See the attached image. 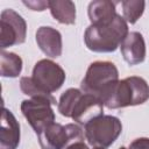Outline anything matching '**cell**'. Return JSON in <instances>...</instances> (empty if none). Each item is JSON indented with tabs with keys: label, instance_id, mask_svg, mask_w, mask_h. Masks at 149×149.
Wrapping results in <instances>:
<instances>
[{
	"label": "cell",
	"instance_id": "obj_1",
	"mask_svg": "<svg viewBox=\"0 0 149 149\" xmlns=\"http://www.w3.org/2000/svg\"><path fill=\"white\" fill-rule=\"evenodd\" d=\"M128 24L126 20L116 16L106 24H90L84 34V41L91 51L113 52L115 51L128 35Z\"/></svg>",
	"mask_w": 149,
	"mask_h": 149
},
{
	"label": "cell",
	"instance_id": "obj_2",
	"mask_svg": "<svg viewBox=\"0 0 149 149\" xmlns=\"http://www.w3.org/2000/svg\"><path fill=\"white\" fill-rule=\"evenodd\" d=\"M119 81V71L112 62L97 61L90 64L86 74L80 83V90L84 93L92 94L104 101L112 93Z\"/></svg>",
	"mask_w": 149,
	"mask_h": 149
},
{
	"label": "cell",
	"instance_id": "obj_3",
	"mask_svg": "<svg viewBox=\"0 0 149 149\" xmlns=\"http://www.w3.org/2000/svg\"><path fill=\"white\" fill-rule=\"evenodd\" d=\"M149 99V85L142 77L130 76L119 80L104 101L107 108L116 109L144 104Z\"/></svg>",
	"mask_w": 149,
	"mask_h": 149
},
{
	"label": "cell",
	"instance_id": "obj_4",
	"mask_svg": "<svg viewBox=\"0 0 149 149\" xmlns=\"http://www.w3.org/2000/svg\"><path fill=\"white\" fill-rule=\"evenodd\" d=\"M122 132L121 121L113 115H100L84 126V135L93 148H107Z\"/></svg>",
	"mask_w": 149,
	"mask_h": 149
},
{
	"label": "cell",
	"instance_id": "obj_5",
	"mask_svg": "<svg viewBox=\"0 0 149 149\" xmlns=\"http://www.w3.org/2000/svg\"><path fill=\"white\" fill-rule=\"evenodd\" d=\"M84 132L76 123H51L41 134H38V142L42 149H65L70 144L84 141Z\"/></svg>",
	"mask_w": 149,
	"mask_h": 149
},
{
	"label": "cell",
	"instance_id": "obj_6",
	"mask_svg": "<svg viewBox=\"0 0 149 149\" xmlns=\"http://www.w3.org/2000/svg\"><path fill=\"white\" fill-rule=\"evenodd\" d=\"M27 23L24 19L12 8L3 9L0 15V47L6 49L8 47L22 44L26 41Z\"/></svg>",
	"mask_w": 149,
	"mask_h": 149
},
{
	"label": "cell",
	"instance_id": "obj_7",
	"mask_svg": "<svg viewBox=\"0 0 149 149\" xmlns=\"http://www.w3.org/2000/svg\"><path fill=\"white\" fill-rule=\"evenodd\" d=\"M51 105L45 99H29L21 102V112L37 135L55 122V113Z\"/></svg>",
	"mask_w": 149,
	"mask_h": 149
},
{
	"label": "cell",
	"instance_id": "obj_8",
	"mask_svg": "<svg viewBox=\"0 0 149 149\" xmlns=\"http://www.w3.org/2000/svg\"><path fill=\"white\" fill-rule=\"evenodd\" d=\"M31 78L36 86L51 94L64 84L65 72L57 63L50 59H41L35 64Z\"/></svg>",
	"mask_w": 149,
	"mask_h": 149
},
{
	"label": "cell",
	"instance_id": "obj_9",
	"mask_svg": "<svg viewBox=\"0 0 149 149\" xmlns=\"http://www.w3.org/2000/svg\"><path fill=\"white\" fill-rule=\"evenodd\" d=\"M102 112H104L102 101L92 94H87L83 92V94L79 97L72 109L71 119H73L77 123L85 126L91 120L100 115H104Z\"/></svg>",
	"mask_w": 149,
	"mask_h": 149
},
{
	"label": "cell",
	"instance_id": "obj_10",
	"mask_svg": "<svg viewBox=\"0 0 149 149\" xmlns=\"http://www.w3.org/2000/svg\"><path fill=\"white\" fill-rule=\"evenodd\" d=\"M121 54L129 65L141 64L146 59V42L141 33L130 31L122 41Z\"/></svg>",
	"mask_w": 149,
	"mask_h": 149
},
{
	"label": "cell",
	"instance_id": "obj_11",
	"mask_svg": "<svg viewBox=\"0 0 149 149\" xmlns=\"http://www.w3.org/2000/svg\"><path fill=\"white\" fill-rule=\"evenodd\" d=\"M20 143V125L13 113L2 108L1 129H0V149H16Z\"/></svg>",
	"mask_w": 149,
	"mask_h": 149
},
{
	"label": "cell",
	"instance_id": "obj_12",
	"mask_svg": "<svg viewBox=\"0 0 149 149\" xmlns=\"http://www.w3.org/2000/svg\"><path fill=\"white\" fill-rule=\"evenodd\" d=\"M36 43L48 57L56 58L62 55L63 44L61 33L48 26H42L36 31Z\"/></svg>",
	"mask_w": 149,
	"mask_h": 149
},
{
	"label": "cell",
	"instance_id": "obj_13",
	"mask_svg": "<svg viewBox=\"0 0 149 149\" xmlns=\"http://www.w3.org/2000/svg\"><path fill=\"white\" fill-rule=\"evenodd\" d=\"M115 2L109 0H95L90 2L87 8L91 24H106L116 16Z\"/></svg>",
	"mask_w": 149,
	"mask_h": 149
},
{
	"label": "cell",
	"instance_id": "obj_14",
	"mask_svg": "<svg viewBox=\"0 0 149 149\" xmlns=\"http://www.w3.org/2000/svg\"><path fill=\"white\" fill-rule=\"evenodd\" d=\"M49 9L54 19L62 24H73L76 22V6L70 0L49 1Z\"/></svg>",
	"mask_w": 149,
	"mask_h": 149
},
{
	"label": "cell",
	"instance_id": "obj_15",
	"mask_svg": "<svg viewBox=\"0 0 149 149\" xmlns=\"http://www.w3.org/2000/svg\"><path fill=\"white\" fill-rule=\"evenodd\" d=\"M22 59L14 52L1 50L0 54V72L2 77L15 78L21 73Z\"/></svg>",
	"mask_w": 149,
	"mask_h": 149
},
{
	"label": "cell",
	"instance_id": "obj_16",
	"mask_svg": "<svg viewBox=\"0 0 149 149\" xmlns=\"http://www.w3.org/2000/svg\"><path fill=\"white\" fill-rule=\"evenodd\" d=\"M20 88L23 94L30 97V99H45L49 100L52 105H56V99L50 93H47L36 86L31 77H22L20 79Z\"/></svg>",
	"mask_w": 149,
	"mask_h": 149
},
{
	"label": "cell",
	"instance_id": "obj_17",
	"mask_svg": "<svg viewBox=\"0 0 149 149\" xmlns=\"http://www.w3.org/2000/svg\"><path fill=\"white\" fill-rule=\"evenodd\" d=\"M81 94H83V92L78 88H68L59 98L58 112L65 118H71L72 109Z\"/></svg>",
	"mask_w": 149,
	"mask_h": 149
},
{
	"label": "cell",
	"instance_id": "obj_18",
	"mask_svg": "<svg viewBox=\"0 0 149 149\" xmlns=\"http://www.w3.org/2000/svg\"><path fill=\"white\" fill-rule=\"evenodd\" d=\"M123 19L128 23H135L143 14L146 2L142 0H126L121 2Z\"/></svg>",
	"mask_w": 149,
	"mask_h": 149
},
{
	"label": "cell",
	"instance_id": "obj_19",
	"mask_svg": "<svg viewBox=\"0 0 149 149\" xmlns=\"http://www.w3.org/2000/svg\"><path fill=\"white\" fill-rule=\"evenodd\" d=\"M23 3L27 7H29L31 10L42 12V10H45L47 8H49V1H42V0H38V1H23Z\"/></svg>",
	"mask_w": 149,
	"mask_h": 149
},
{
	"label": "cell",
	"instance_id": "obj_20",
	"mask_svg": "<svg viewBox=\"0 0 149 149\" xmlns=\"http://www.w3.org/2000/svg\"><path fill=\"white\" fill-rule=\"evenodd\" d=\"M129 149H149V139L140 137L129 144Z\"/></svg>",
	"mask_w": 149,
	"mask_h": 149
},
{
	"label": "cell",
	"instance_id": "obj_21",
	"mask_svg": "<svg viewBox=\"0 0 149 149\" xmlns=\"http://www.w3.org/2000/svg\"><path fill=\"white\" fill-rule=\"evenodd\" d=\"M65 149H88V147L84 143V141H78V142H74V143L70 144Z\"/></svg>",
	"mask_w": 149,
	"mask_h": 149
},
{
	"label": "cell",
	"instance_id": "obj_22",
	"mask_svg": "<svg viewBox=\"0 0 149 149\" xmlns=\"http://www.w3.org/2000/svg\"><path fill=\"white\" fill-rule=\"evenodd\" d=\"M93 149H106V148H93Z\"/></svg>",
	"mask_w": 149,
	"mask_h": 149
},
{
	"label": "cell",
	"instance_id": "obj_23",
	"mask_svg": "<svg viewBox=\"0 0 149 149\" xmlns=\"http://www.w3.org/2000/svg\"><path fill=\"white\" fill-rule=\"evenodd\" d=\"M119 149H127L126 147H121V148H119Z\"/></svg>",
	"mask_w": 149,
	"mask_h": 149
}]
</instances>
